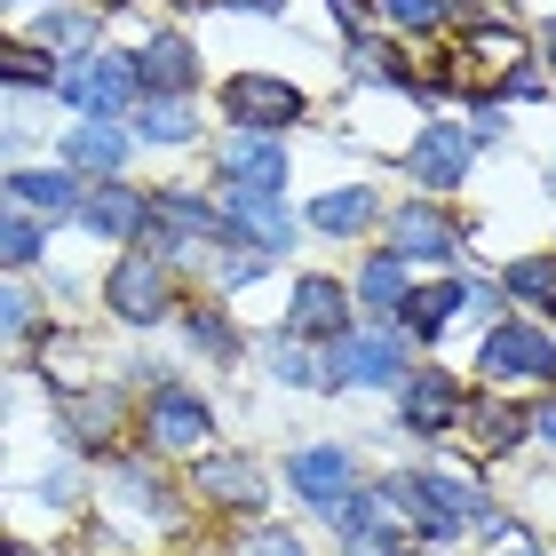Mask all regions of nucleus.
I'll return each instance as SVG.
<instances>
[{
    "label": "nucleus",
    "mask_w": 556,
    "mask_h": 556,
    "mask_svg": "<svg viewBox=\"0 0 556 556\" xmlns=\"http://www.w3.org/2000/svg\"><path fill=\"white\" fill-rule=\"evenodd\" d=\"M104 311L119 326H167V311H175V270L151 255V247H128V255L104 270Z\"/></svg>",
    "instance_id": "obj_1"
},
{
    "label": "nucleus",
    "mask_w": 556,
    "mask_h": 556,
    "mask_svg": "<svg viewBox=\"0 0 556 556\" xmlns=\"http://www.w3.org/2000/svg\"><path fill=\"white\" fill-rule=\"evenodd\" d=\"M56 96L80 119H119V112H136V64L112 56V48H88V56H72L56 72Z\"/></svg>",
    "instance_id": "obj_2"
},
{
    "label": "nucleus",
    "mask_w": 556,
    "mask_h": 556,
    "mask_svg": "<svg viewBox=\"0 0 556 556\" xmlns=\"http://www.w3.org/2000/svg\"><path fill=\"white\" fill-rule=\"evenodd\" d=\"M397 382H406V342H390V334H358L350 326L318 358V390H397Z\"/></svg>",
    "instance_id": "obj_3"
},
{
    "label": "nucleus",
    "mask_w": 556,
    "mask_h": 556,
    "mask_svg": "<svg viewBox=\"0 0 556 556\" xmlns=\"http://www.w3.org/2000/svg\"><path fill=\"white\" fill-rule=\"evenodd\" d=\"M302 112H311V96L294 80H278V72H231V80H223V119H231L239 136H278V128H294Z\"/></svg>",
    "instance_id": "obj_4"
},
{
    "label": "nucleus",
    "mask_w": 556,
    "mask_h": 556,
    "mask_svg": "<svg viewBox=\"0 0 556 556\" xmlns=\"http://www.w3.org/2000/svg\"><path fill=\"white\" fill-rule=\"evenodd\" d=\"M477 374H485V382H548L556 390V342H548V326H525V318L485 326V342H477Z\"/></svg>",
    "instance_id": "obj_5"
},
{
    "label": "nucleus",
    "mask_w": 556,
    "mask_h": 556,
    "mask_svg": "<svg viewBox=\"0 0 556 556\" xmlns=\"http://www.w3.org/2000/svg\"><path fill=\"white\" fill-rule=\"evenodd\" d=\"M278 334H294V342H342L350 334V287H342V278H326V270H302Z\"/></svg>",
    "instance_id": "obj_6"
},
{
    "label": "nucleus",
    "mask_w": 556,
    "mask_h": 556,
    "mask_svg": "<svg viewBox=\"0 0 556 556\" xmlns=\"http://www.w3.org/2000/svg\"><path fill=\"white\" fill-rule=\"evenodd\" d=\"M223 223H231V247H255L270 263L294 247V207L278 191H231L223 199Z\"/></svg>",
    "instance_id": "obj_7"
},
{
    "label": "nucleus",
    "mask_w": 556,
    "mask_h": 556,
    "mask_svg": "<svg viewBox=\"0 0 556 556\" xmlns=\"http://www.w3.org/2000/svg\"><path fill=\"white\" fill-rule=\"evenodd\" d=\"M143 429H151V445H167V453H199L215 438V414L199 406L184 382H160V390H151V406H143Z\"/></svg>",
    "instance_id": "obj_8"
},
{
    "label": "nucleus",
    "mask_w": 556,
    "mask_h": 556,
    "mask_svg": "<svg viewBox=\"0 0 556 556\" xmlns=\"http://www.w3.org/2000/svg\"><path fill=\"white\" fill-rule=\"evenodd\" d=\"M0 207L33 215V223H56V215H80V175L72 167H16L0 184Z\"/></svg>",
    "instance_id": "obj_9"
},
{
    "label": "nucleus",
    "mask_w": 556,
    "mask_h": 556,
    "mask_svg": "<svg viewBox=\"0 0 556 556\" xmlns=\"http://www.w3.org/2000/svg\"><path fill=\"white\" fill-rule=\"evenodd\" d=\"M287 485L311 501V509H334V501L358 485V453L350 445H302V453H287Z\"/></svg>",
    "instance_id": "obj_10"
},
{
    "label": "nucleus",
    "mask_w": 556,
    "mask_h": 556,
    "mask_svg": "<svg viewBox=\"0 0 556 556\" xmlns=\"http://www.w3.org/2000/svg\"><path fill=\"white\" fill-rule=\"evenodd\" d=\"M128 64H136V96H184V104H191V88H199V56H191V40H184V33H151Z\"/></svg>",
    "instance_id": "obj_11"
},
{
    "label": "nucleus",
    "mask_w": 556,
    "mask_h": 556,
    "mask_svg": "<svg viewBox=\"0 0 556 556\" xmlns=\"http://www.w3.org/2000/svg\"><path fill=\"white\" fill-rule=\"evenodd\" d=\"M80 223L96 239H119V247H136L143 239V223H151V191H136V184H88L80 191Z\"/></svg>",
    "instance_id": "obj_12"
},
{
    "label": "nucleus",
    "mask_w": 556,
    "mask_h": 556,
    "mask_svg": "<svg viewBox=\"0 0 556 556\" xmlns=\"http://www.w3.org/2000/svg\"><path fill=\"white\" fill-rule=\"evenodd\" d=\"M397 421L421 429V438L453 429V421H462V382H453V374H438V366L406 374V382H397Z\"/></svg>",
    "instance_id": "obj_13"
},
{
    "label": "nucleus",
    "mask_w": 556,
    "mask_h": 556,
    "mask_svg": "<svg viewBox=\"0 0 556 556\" xmlns=\"http://www.w3.org/2000/svg\"><path fill=\"white\" fill-rule=\"evenodd\" d=\"M390 255H397V263H414V255H421V263H453V255H462V231H453L429 199H414V207L390 215Z\"/></svg>",
    "instance_id": "obj_14"
},
{
    "label": "nucleus",
    "mask_w": 556,
    "mask_h": 556,
    "mask_svg": "<svg viewBox=\"0 0 556 556\" xmlns=\"http://www.w3.org/2000/svg\"><path fill=\"white\" fill-rule=\"evenodd\" d=\"M199 493H207L215 509H239V517H263V501H270L263 469L247 462V453H207V462H199Z\"/></svg>",
    "instance_id": "obj_15"
},
{
    "label": "nucleus",
    "mask_w": 556,
    "mask_h": 556,
    "mask_svg": "<svg viewBox=\"0 0 556 556\" xmlns=\"http://www.w3.org/2000/svg\"><path fill=\"white\" fill-rule=\"evenodd\" d=\"M128 151H136V136L119 128V119H80V128L64 136V167H72V175H96V184H112V175L128 167Z\"/></svg>",
    "instance_id": "obj_16"
},
{
    "label": "nucleus",
    "mask_w": 556,
    "mask_h": 556,
    "mask_svg": "<svg viewBox=\"0 0 556 556\" xmlns=\"http://www.w3.org/2000/svg\"><path fill=\"white\" fill-rule=\"evenodd\" d=\"M223 184L231 191H287V151H278V136H239L223 143Z\"/></svg>",
    "instance_id": "obj_17"
},
{
    "label": "nucleus",
    "mask_w": 556,
    "mask_h": 556,
    "mask_svg": "<svg viewBox=\"0 0 556 556\" xmlns=\"http://www.w3.org/2000/svg\"><path fill=\"white\" fill-rule=\"evenodd\" d=\"M56 421H64L72 453H104L119 429V397L112 390H56Z\"/></svg>",
    "instance_id": "obj_18"
},
{
    "label": "nucleus",
    "mask_w": 556,
    "mask_h": 556,
    "mask_svg": "<svg viewBox=\"0 0 556 556\" xmlns=\"http://www.w3.org/2000/svg\"><path fill=\"white\" fill-rule=\"evenodd\" d=\"M406 167H414V184H429V191H453V184L469 175V136L438 119V128H421V143L406 151Z\"/></svg>",
    "instance_id": "obj_19"
},
{
    "label": "nucleus",
    "mask_w": 556,
    "mask_h": 556,
    "mask_svg": "<svg viewBox=\"0 0 556 556\" xmlns=\"http://www.w3.org/2000/svg\"><path fill=\"white\" fill-rule=\"evenodd\" d=\"M374 215H382V199L366 184H342V191L311 199V231H326V239H358V231H374Z\"/></svg>",
    "instance_id": "obj_20"
},
{
    "label": "nucleus",
    "mask_w": 556,
    "mask_h": 556,
    "mask_svg": "<svg viewBox=\"0 0 556 556\" xmlns=\"http://www.w3.org/2000/svg\"><path fill=\"white\" fill-rule=\"evenodd\" d=\"M462 421H469V438H477V453H517L525 438H533V421H525V406L517 397H485V406H462Z\"/></svg>",
    "instance_id": "obj_21"
},
{
    "label": "nucleus",
    "mask_w": 556,
    "mask_h": 556,
    "mask_svg": "<svg viewBox=\"0 0 556 556\" xmlns=\"http://www.w3.org/2000/svg\"><path fill=\"white\" fill-rule=\"evenodd\" d=\"M462 278H438V287H414L406 302H397V326H406V342H438L445 334V318L462 311Z\"/></svg>",
    "instance_id": "obj_22"
},
{
    "label": "nucleus",
    "mask_w": 556,
    "mask_h": 556,
    "mask_svg": "<svg viewBox=\"0 0 556 556\" xmlns=\"http://www.w3.org/2000/svg\"><path fill=\"white\" fill-rule=\"evenodd\" d=\"M136 143H160V151L191 143V104L184 96H136Z\"/></svg>",
    "instance_id": "obj_23"
},
{
    "label": "nucleus",
    "mask_w": 556,
    "mask_h": 556,
    "mask_svg": "<svg viewBox=\"0 0 556 556\" xmlns=\"http://www.w3.org/2000/svg\"><path fill=\"white\" fill-rule=\"evenodd\" d=\"M56 56H48L40 40H16V33H0V88H56Z\"/></svg>",
    "instance_id": "obj_24"
},
{
    "label": "nucleus",
    "mask_w": 556,
    "mask_h": 556,
    "mask_svg": "<svg viewBox=\"0 0 556 556\" xmlns=\"http://www.w3.org/2000/svg\"><path fill=\"white\" fill-rule=\"evenodd\" d=\"M33 263H48V223L0 207V270H33Z\"/></svg>",
    "instance_id": "obj_25"
},
{
    "label": "nucleus",
    "mask_w": 556,
    "mask_h": 556,
    "mask_svg": "<svg viewBox=\"0 0 556 556\" xmlns=\"http://www.w3.org/2000/svg\"><path fill=\"white\" fill-rule=\"evenodd\" d=\"M350 80H366V88H397V80H406V56H397L390 40H374V33H350Z\"/></svg>",
    "instance_id": "obj_26"
},
{
    "label": "nucleus",
    "mask_w": 556,
    "mask_h": 556,
    "mask_svg": "<svg viewBox=\"0 0 556 556\" xmlns=\"http://www.w3.org/2000/svg\"><path fill=\"white\" fill-rule=\"evenodd\" d=\"M358 302H374V311H397V302H406V263H397L390 247L358 263Z\"/></svg>",
    "instance_id": "obj_27"
},
{
    "label": "nucleus",
    "mask_w": 556,
    "mask_h": 556,
    "mask_svg": "<svg viewBox=\"0 0 556 556\" xmlns=\"http://www.w3.org/2000/svg\"><path fill=\"white\" fill-rule=\"evenodd\" d=\"M33 40L48 48V56H56V48H80V56H88L96 16H88V9H40V16H33Z\"/></svg>",
    "instance_id": "obj_28"
},
{
    "label": "nucleus",
    "mask_w": 556,
    "mask_h": 556,
    "mask_svg": "<svg viewBox=\"0 0 556 556\" xmlns=\"http://www.w3.org/2000/svg\"><path fill=\"white\" fill-rule=\"evenodd\" d=\"M184 334H191V350H207V358H223V366L239 358V326L223 311H184Z\"/></svg>",
    "instance_id": "obj_29"
},
{
    "label": "nucleus",
    "mask_w": 556,
    "mask_h": 556,
    "mask_svg": "<svg viewBox=\"0 0 556 556\" xmlns=\"http://www.w3.org/2000/svg\"><path fill=\"white\" fill-rule=\"evenodd\" d=\"M501 294H517V302H556V255H525V263H509Z\"/></svg>",
    "instance_id": "obj_30"
},
{
    "label": "nucleus",
    "mask_w": 556,
    "mask_h": 556,
    "mask_svg": "<svg viewBox=\"0 0 556 556\" xmlns=\"http://www.w3.org/2000/svg\"><path fill=\"white\" fill-rule=\"evenodd\" d=\"M270 374L287 390H318V366H311V350H302L294 334H270Z\"/></svg>",
    "instance_id": "obj_31"
},
{
    "label": "nucleus",
    "mask_w": 556,
    "mask_h": 556,
    "mask_svg": "<svg viewBox=\"0 0 556 556\" xmlns=\"http://www.w3.org/2000/svg\"><path fill=\"white\" fill-rule=\"evenodd\" d=\"M24 334H48L40 326V302L24 287H0V342H24Z\"/></svg>",
    "instance_id": "obj_32"
},
{
    "label": "nucleus",
    "mask_w": 556,
    "mask_h": 556,
    "mask_svg": "<svg viewBox=\"0 0 556 556\" xmlns=\"http://www.w3.org/2000/svg\"><path fill=\"white\" fill-rule=\"evenodd\" d=\"M382 9H390L397 33H438V24L462 9V0H382Z\"/></svg>",
    "instance_id": "obj_33"
},
{
    "label": "nucleus",
    "mask_w": 556,
    "mask_h": 556,
    "mask_svg": "<svg viewBox=\"0 0 556 556\" xmlns=\"http://www.w3.org/2000/svg\"><path fill=\"white\" fill-rule=\"evenodd\" d=\"M231 556H311V548H302L287 525H255V533H239V541H231Z\"/></svg>",
    "instance_id": "obj_34"
},
{
    "label": "nucleus",
    "mask_w": 556,
    "mask_h": 556,
    "mask_svg": "<svg viewBox=\"0 0 556 556\" xmlns=\"http://www.w3.org/2000/svg\"><path fill=\"white\" fill-rule=\"evenodd\" d=\"M263 270H270V255H255V247H223V263H215V287H255Z\"/></svg>",
    "instance_id": "obj_35"
},
{
    "label": "nucleus",
    "mask_w": 556,
    "mask_h": 556,
    "mask_svg": "<svg viewBox=\"0 0 556 556\" xmlns=\"http://www.w3.org/2000/svg\"><path fill=\"white\" fill-rule=\"evenodd\" d=\"M462 136H469V151H493L501 136H509V119H501V104H485V96H477V104H469V128H462Z\"/></svg>",
    "instance_id": "obj_36"
},
{
    "label": "nucleus",
    "mask_w": 556,
    "mask_h": 556,
    "mask_svg": "<svg viewBox=\"0 0 556 556\" xmlns=\"http://www.w3.org/2000/svg\"><path fill=\"white\" fill-rule=\"evenodd\" d=\"M501 96H509V104H541V96H548V80H541L533 64H509V72H501Z\"/></svg>",
    "instance_id": "obj_37"
},
{
    "label": "nucleus",
    "mask_w": 556,
    "mask_h": 556,
    "mask_svg": "<svg viewBox=\"0 0 556 556\" xmlns=\"http://www.w3.org/2000/svg\"><path fill=\"white\" fill-rule=\"evenodd\" d=\"M350 556H414V541L397 533V525H382V533H358V541H342Z\"/></svg>",
    "instance_id": "obj_38"
},
{
    "label": "nucleus",
    "mask_w": 556,
    "mask_h": 556,
    "mask_svg": "<svg viewBox=\"0 0 556 556\" xmlns=\"http://www.w3.org/2000/svg\"><path fill=\"white\" fill-rule=\"evenodd\" d=\"M33 493L48 501V509H72V501H80V469H48V477H40Z\"/></svg>",
    "instance_id": "obj_39"
},
{
    "label": "nucleus",
    "mask_w": 556,
    "mask_h": 556,
    "mask_svg": "<svg viewBox=\"0 0 556 556\" xmlns=\"http://www.w3.org/2000/svg\"><path fill=\"white\" fill-rule=\"evenodd\" d=\"M525 421H533V438H541V445L556 453V390L541 397V406H525Z\"/></svg>",
    "instance_id": "obj_40"
},
{
    "label": "nucleus",
    "mask_w": 556,
    "mask_h": 556,
    "mask_svg": "<svg viewBox=\"0 0 556 556\" xmlns=\"http://www.w3.org/2000/svg\"><path fill=\"white\" fill-rule=\"evenodd\" d=\"M207 9H223V16H231V9H247V16H278V0H207Z\"/></svg>",
    "instance_id": "obj_41"
},
{
    "label": "nucleus",
    "mask_w": 556,
    "mask_h": 556,
    "mask_svg": "<svg viewBox=\"0 0 556 556\" xmlns=\"http://www.w3.org/2000/svg\"><path fill=\"white\" fill-rule=\"evenodd\" d=\"M334 16L350 24V33H358V24H366V0H334Z\"/></svg>",
    "instance_id": "obj_42"
},
{
    "label": "nucleus",
    "mask_w": 556,
    "mask_h": 556,
    "mask_svg": "<svg viewBox=\"0 0 556 556\" xmlns=\"http://www.w3.org/2000/svg\"><path fill=\"white\" fill-rule=\"evenodd\" d=\"M548 72H556V24H548Z\"/></svg>",
    "instance_id": "obj_43"
},
{
    "label": "nucleus",
    "mask_w": 556,
    "mask_h": 556,
    "mask_svg": "<svg viewBox=\"0 0 556 556\" xmlns=\"http://www.w3.org/2000/svg\"><path fill=\"white\" fill-rule=\"evenodd\" d=\"M0 414H9V382H0Z\"/></svg>",
    "instance_id": "obj_44"
},
{
    "label": "nucleus",
    "mask_w": 556,
    "mask_h": 556,
    "mask_svg": "<svg viewBox=\"0 0 556 556\" xmlns=\"http://www.w3.org/2000/svg\"><path fill=\"white\" fill-rule=\"evenodd\" d=\"M517 556H548V548H517Z\"/></svg>",
    "instance_id": "obj_45"
},
{
    "label": "nucleus",
    "mask_w": 556,
    "mask_h": 556,
    "mask_svg": "<svg viewBox=\"0 0 556 556\" xmlns=\"http://www.w3.org/2000/svg\"><path fill=\"white\" fill-rule=\"evenodd\" d=\"M104 9H128V0H104Z\"/></svg>",
    "instance_id": "obj_46"
},
{
    "label": "nucleus",
    "mask_w": 556,
    "mask_h": 556,
    "mask_svg": "<svg viewBox=\"0 0 556 556\" xmlns=\"http://www.w3.org/2000/svg\"><path fill=\"white\" fill-rule=\"evenodd\" d=\"M9 556H33V548H9Z\"/></svg>",
    "instance_id": "obj_47"
},
{
    "label": "nucleus",
    "mask_w": 556,
    "mask_h": 556,
    "mask_svg": "<svg viewBox=\"0 0 556 556\" xmlns=\"http://www.w3.org/2000/svg\"><path fill=\"white\" fill-rule=\"evenodd\" d=\"M548 184H556V167H548Z\"/></svg>",
    "instance_id": "obj_48"
},
{
    "label": "nucleus",
    "mask_w": 556,
    "mask_h": 556,
    "mask_svg": "<svg viewBox=\"0 0 556 556\" xmlns=\"http://www.w3.org/2000/svg\"><path fill=\"white\" fill-rule=\"evenodd\" d=\"M548 318H556V302H548Z\"/></svg>",
    "instance_id": "obj_49"
},
{
    "label": "nucleus",
    "mask_w": 556,
    "mask_h": 556,
    "mask_svg": "<svg viewBox=\"0 0 556 556\" xmlns=\"http://www.w3.org/2000/svg\"><path fill=\"white\" fill-rule=\"evenodd\" d=\"M33 9H40V0H33Z\"/></svg>",
    "instance_id": "obj_50"
}]
</instances>
